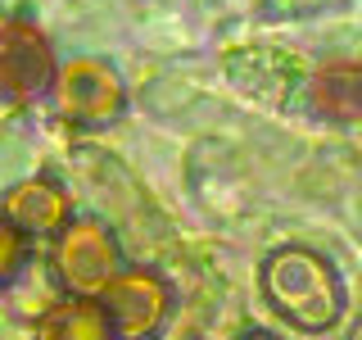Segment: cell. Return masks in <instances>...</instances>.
I'll return each instance as SVG.
<instances>
[{
	"instance_id": "1",
	"label": "cell",
	"mask_w": 362,
	"mask_h": 340,
	"mask_svg": "<svg viewBox=\"0 0 362 340\" xmlns=\"http://www.w3.org/2000/svg\"><path fill=\"white\" fill-rule=\"evenodd\" d=\"M258 290L267 309L286 317L294 332H331L349 309V290L339 268L308 245H281L258 268Z\"/></svg>"
},
{
	"instance_id": "2",
	"label": "cell",
	"mask_w": 362,
	"mask_h": 340,
	"mask_svg": "<svg viewBox=\"0 0 362 340\" xmlns=\"http://www.w3.org/2000/svg\"><path fill=\"white\" fill-rule=\"evenodd\" d=\"M54 109H59L64 123L86 132L113 128V123L127 113V82L109 60H95V55H77L68 60L59 73H54Z\"/></svg>"
},
{
	"instance_id": "3",
	"label": "cell",
	"mask_w": 362,
	"mask_h": 340,
	"mask_svg": "<svg viewBox=\"0 0 362 340\" xmlns=\"http://www.w3.org/2000/svg\"><path fill=\"white\" fill-rule=\"evenodd\" d=\"M50 264L68 295H90L95 300L109 286V277L122 268V249H118V236L100 218H68V227L54 236Z\"/></svg>"
},
{
	"instance_id": "4",
	"label": "cell",
	"mask_w": 362,
	"mask_h": 340,
	"mask_svg": "<svg viewBox=\"0 0 362 340\" xmlns=\"http://www.w3.org/2000/svg\"><path fill=\"white\" fill-rule=\"evenodd\" d=\"M95 300L118 340H154L173 313V286L154 268H118Z\"/></svg>"
},
{
	"instance_id": "5",
	"label": "cell",
	"mask_w": 362,
	"mask_h": 340,
	"mask_svg": "<svg viewBox=\"0 0 362 340\" xmlns=\"http://www.w3.org/2000/svg\"><path fill=\"white\" fill-rule=\"evenodd\" d=\"M54 73H59L54 45L37 23H0V96L14 105H32L50 96Z\"/></svg>"
},
{
	"instance_id": "6",
	"label": "cell",
	"mask_w": 362,
	"mask_h": 340,
	"mask_svg": "<svg viewBox=\"0 0 362 340\" xmlns=\"http://www.w3.org/2000/svg\"><path fill=\"white\" fill-rule=\"evenodd\" d=\"M0 213L28 236H59L68 218H73V200L59 181L50 177H28V181H14L0 200Z\"/></svg>"
},
{
	"instance_id": "7",
	"label": "cell",
	"mask_w": 362,
	"mask_h": 340,
	"mask_svg": "<svg viewBox=\"0 0 362 340\" xmlns=\"http://www.w3.org/2000/svg\"><path fill=\"white\" fill-rule=\"evenodd\" d=\"M37 340H118L113 336L109 313L90 295H68V300L50 304L37 322Z\"/></svg>"
},
{
	"instance_id": "8",
	"label": "cell",
	"mask_w": 362,
	"mask_h": 340,
	"mask_svg": "<svg viewBox=\"0 0 362 340\" xmlns=\"http://www.w3.org/2000/svg\"><path fill=\"white\" fill-rule=\"evenodd\" d=\"M308 100H313V113L326 123H358V64L339 60V64H326L322 73H313L308 82Z\"/></svg>"
},
{
	"instance_id": "9",
	"label": "cell",
	"mask_w": 362,
	"mask_h": 340,
	"mask_svg": "<svg viewBox=\"0 0 362 340\" xmlns=\"http://www.w3.org/2000/svg\"><path fill=\"white\" fill-rule=\"evenodd\" d=\"M28 264H32V236L18 232V227L0 213V290L14 286L23 272H28Z\"/></svg>"
},
{
	"instance_id": "10",
	"label": "cell",
	"mask_w": 362,
	"mask_h": 340,
	"mask_svg": "<svg viewBox=\"0 0 362 340\" xmlns=\"http://www.w3.org/2000/svg\"><path fill=\"white\" fill-rule=\"evenodd\" d=\"M235 340H281V336H272V332H258V327H254V332H240Z\"/></svg>"
}]
</instances>
